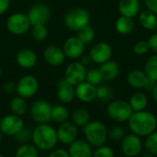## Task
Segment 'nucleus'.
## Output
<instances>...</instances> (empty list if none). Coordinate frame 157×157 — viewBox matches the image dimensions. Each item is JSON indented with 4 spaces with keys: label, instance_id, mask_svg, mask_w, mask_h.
<instances>
[{
    "label": "nucleus",
    "instance_id": "obj_14",
    "mask_svg": "<svg viewBox=\"0 0 157 157\" xmlns=\"http://www.w3.org/2000/svg\"><path fill=\"white\" fill-rule=\"evenodd\" d=\"M88 55L93 63L97 64H102L111 59L112 48L108 42L99 41L91 47Z\"/></svg>",
    "mask_w": 157,
    "mask_h": 157
},
{
    "label": "nucleus",
    "instance_id": "obj_3",
    "mask_svg": "<svg viewBox=\"0 0 157 157\" xmlns=\"http://www.w3.org/2000/svg\"><path fill=\"white\" fill-rule=\"evenodd\" d=\"M85 140L93 147H98L105 144L109 139L108 128L100 121H90L82 128Z\"/></svg>",
    "mask_w": 157,
    "mask_h": 157
},
{
    "label": "nucleus",
    "instance_id": "obj_37",
    "mask_svg": "<svg viewBox=\"0 0 157 157\" xmlns=\"http://www.w3.org/2000/svg\"><path fill=\"white\" fill-rule=\"evenodd\" d=\"M113 97V91L111 90V88L109 86H98L97 87V98L103 101V102H107V101H111Z\"/></svg>",
    "mask_w": 157,
    "mask_h": 157
},
{
    "label": "nucleus",
    "instance_id": "obj_25",
    "mask_svg": "<svg viewBox=\"0 0 157 157\" xmlns=\"http://www.w3.org/2000/svg\"><path fill=\"white\" fill-rule=\"evenodd\" d=\"M115 29L116 31L121 34V35H128L132 33L134 29L135 23L133 18L125 17V16H121L117 18L115 22Z\"/></svg>",
    "mask_w": 157,
    "mask_h": 157
},
{
    "label": "nucleus",
    "instance_id": "obj_17",
    "mask_svg": "<svg viewBox=\"0 0 157 157\" xmlns=\"http://www.w3.org/2000/svg\"><path fill=\"white\" fill-rule=\"evenodd\" d=\"M56 97L62 104H69L75 98V86L62 78L57 83Z\"/></svg>",
    "mask_w": 157,
    "mask_h": 157
},
{
    "label": "nucleus",
    "instance_id": "obj_52",
    "mask_svg": "<svg viewBox=\"0 0 157 157\" xmlns=\"http://www.w3.org/2000/svg\"><path fill=\"white\" fill-rule=\"evenodd\" d=\"M156 29V30H157V24H156V29Z\"/></svg>",
    "mask_w": 157,
    "mask_h": 157
},
{
    "label": "nucleus",
    "instance_id": "obj_21",
    "mask_svg": "<svg viewBox=\"0 0 157 157\" xmlns=\"http://www.w3.org/2000/svg\"><path fill=\"white\" fill-rule=\"evenodd\" d=\"M128 84L134 89H144L149 82V78L145 72L141 69H133L127 75Z\"/></svg>",
    "mask_w": 157,
    "mask_h": 157
},
{
    "label": "nucleus",
    "instance_id": "obj_33",
    "mask_svg": "<svg viewBox=\"0 0 157 157\" xmlns=\"http://www.w3.org/2000/svg\"><path fill=\"white\" fill-rule=\"evenodd\" d=\"M32 131L33 129H31L30 127L24 126L15 136H13V139L19 145L29 144L31 142L32 139Z\"/></svg>",
    "mask_w": 157,
    "mask_h": 157
},
{
    "label": "nucleus",
    "instance_id": "obj_51",
    "mask_svg": "<svg viewBox=\"0 0 157 157\" xmlns=\"http://www.w3.org/2000/svg\"><path fill=\"white\" fill-rule=\"evenodd\" d=\"M0 157H3V155H1V153H0Z\"/></svg>",
    "mask_w": 157,
    "mask_h": 157
},
{
    "label": "nucleus",
    "instance_id": "obj_28",
    "mask_svg": "<svg viewBox=\"0 0 157 157\" xmlns=\"http://www.w3.org/2000/svg\"><path fill=\"white\" fill-rule=\"evenodd\" d=\"M71 121L78 128H83L90 121V114L86 109L77 108L71 113Z\"/></svg>",
    "mask_w": 157,
    "mask_h": 157
},
{
    "label": "nucleus",
    "instance_id": "obj_27",
    "mask_svg": "<svg viewBox=\"0 0 157 157\" xmlns=\"http://www.w3.org/2000/svg\"><path fill=\"white\" fill-rule=\"evenodd\" d=\"M138 20L140 25L147 30H155L156 29L157 16L148 9L144 10L139 14Z\"/></svg>",
    "mask_w": 157,
    "mask_h": 157
},
{
    "label": "nucleus",
    "instance_id": "obj_29",
    "mask_svg": "<svg viewBox=\"0 0 157 157\" xmlns=\"http://www.w3.org/2000/svg\"><path fill=\"white\" fill-rule=\"evenodd\" d=\"M70 112L63 104H58L52 107V121L58 125L68 121Z\"/></svg>",
    "mask_w": 157,
    "mask_h": 157
},
{
    "label": "nucleus",
    "instance_id": "obj_19",
    "mask_svg": "<svg viewBox=\"0 0 157 157\" xmlns=\"http://www.w3.org/2000/svg\"><path fill=\"white\" fill-rule=\"evenodd\" d=\"M16 62L17 65L23 69H31L36 65L38 56L33 50L23 48L17 51L16 54Z\"/></svg>",
    "mask_w": 157,
    "mask_h": 157
},
{
    "label": "nucleus",
    "instance_id": "obj_39",
    "mask_svg": "<svg viewBox=\"0 0 157 157\" xmlns=\"http://www.w3.org/2000/svg\"><path fill=\"white\" fill-rule=\"evenodd\" d=\"M92 157H115V153L110 146L103 144L101 146L96 147L93 150Z\"/></svg>",
    "mask_w": 157,
    "mask_h": 157
},
{
    "label": "nucleus",
    "instance_id": "obj_2",
    "mask_svg": "<svg viewBox=\"0 0 157 157\" xmlns=\"http://www.w3.org/2000/svg\"><path fill=\"white\" fill-rule=\"evenodd\" d=\"M31 143L40 151H52L58 144L56 129L50 123L38 124L32 131Z\"/></svg>",
    "mask_w": 157,
    "mask_h": 157
},
{
    "label": "nucleus",
    "instance_id": "obj_22",
    "mask_svg": "<svg viewBox=\"0 0 157 157\" xmlns=\"http://www.w3.org/2000/svg\"><path fill=\"white\" fill-rule=\"evenodd\" d=\"M118 10L121 16L133 18L140 11V2L139 0H120L118 4Z\"/></svg>",
    "mask_w": 157,
    "mask_h": 157
},
{
    "label": "nucleus",
    "instance_id": "obj_30",
    "mask_svg": "<svg viewBox=\"0 0 157 157\" xmlns=\"http://www.w3.org/2000/svg\"><path fill=\"white\" fill-rule=\"evenodd\" d=\"M149 80L157 83V54H154L148 58L145 63L144 70Z\"/></svg>",
    "mask_w": 157,
    "mask_h": 157
},
{
    "label": "nucleus",
    "instance_id": "obj_12",
    "mask_svg": "<svg viewBox=\"0 0 157 157\" xmlns=\"http://www.w3.org/2000/svg\"><path fill=\"white\" fill-rule=\"evenodd\" d=\"M58 143L63 145H69L77 139L78 127L72 121H66L58 125L56 129Z\"/></svg>",
    "mask_w": 157,
    "mask_h": 157
},
{
    "label": "nucleus",
    "instance_id": "obj_31",
    "mask_svg": "<svg viewBox=\"0 0 157 157\" xmlns=\"http://www.w3.org/2000/svg\"><path fill=\"white\" fill-rule=\"evenodd\" d=\"M15 157H39V150L33 144H20L16 151Z\"/></svg>",
    "mask_w": 157,
    "mask_h": 157
},
{
    "label": "nucleus",
    "instance_id": "obj_49",
    "mask_svg": "<svg viewBox=\"0 0 157 157\" xmlns=\"http://www.w3.org/2000/svg\"><path fill=\"white\" fill-rule=\"evenodd\" d=\"M2 139H3V133H2L1 131H0V143H1V141H2Z\"/></svg>",
    "mask_w": 157,
    "mask_h": 157
},
{
    "label": "nucleus",
    "instance_id": "obj_20",
    "mask_svg": "<svg viewBox=\"0 0 157 157\" xmlns=\"http://www.w3.org/2000/svg\"><path fill=\"white\" fill-rule=\"evenodd\" d=\"M75 98L84 103H90L97 99V86L86 81L75 86Z\"/></svg>",
    "mask_w": 157,
    "mask_h": 157
},
{
    "label": "nucleus",
    "instance_id": "obj_5",
    "mask_svg": "<svg viewBox=\"0 0 157 157\" xmlns=\"http://www.w3.org/2000/svg\"><path fill=\"white\" fill-rule=\"evenodd\" d=\"M106 112L108 117L117 123L128 121L133 113L129 102L122 99H114L109 101L107 106Z\"/></svg>",
    "mask_w": 157,
    "mask_h": 157
},
{
    "label": "nucleus",
    "instance_id": "obj_34",
    "mask_svg": "<svg viewBox=\"0 0 157 157\" xmlns=\"http://www.w3.org/2000/svg\"><path fill=\"white\" fill-rule=\"evenodd\" d=\"M144 147L146 152L152 154L155 156L157 155V131H155L145 137Z\"/></svg>",
    "mask_w": 157,
    "mask_h": 157
},
{
    "label": "nucleus",
    "instance_id": "obj_15",
    "mask_svg": "<svg viewBox=\"0 0 157 157\" xmlns=\"http://www.w3.org/2000/svg\"><path fill=\"white\" fill-rule=\"evenodd\" d=\"M85 46L86 45L76 36H72L66 39L63 50L66 58L70 60H77L84 54Z\"/></svg>",
    "mask_w": 157,
    "mask_h": 157
},
{
    "label": "nucleus",
    "instance_id": "obj_13",
    "mask_svg": "<svg viewBox=\"0 0 157 157\" xmlns=\"http://www.w3.org/2000/svg\"><path fill=\"white\" fill-rule=\"evenodd\" d=\"M86 67L84 66L79 61H75L66 67L64 78L71 85L76 86L86 80Z\"/></svg>",
    "mask_w": 157,
    "mask_h": 157
},
{
    "label": "nucleus",
    "instance_id": "obj_16",
    "mask_svg": "<svg viewBox=\"0 0 157 157\" xmlns=\"http://www.w3.org/2000/svg\"><path fill=\"white\" fill-rule=\"evenodd\" d=\"M43 59L49 65L56 67L64 63L66 56L63 48H60L56 45H50L47 46L43 51Z\"/></svg>",
    "mask_w": 157,
    "mask_h": 157
},
{
    "label": "nucleus",
    "instance_id": "obj_1",
    "mask_svg": "<svg viewBox=\"0 0 157 157\" xmlns=\"http://www.w3.org/2000/svg\"><path fill=\"white\" fill-rule=\"evenodd\" d=\"M129 129L141 138H145L157 129V118L150 111L142 110L133 112L128 121Z\"/></svg>",
    "mask_w": 157,
    "mask_h": 157
},
{
    "label": "nucleus",
    "instance_id": "obj_26",
    "mask_svg": "<svg viewBox=\"0 0 157 157\" xmlns=\"http://www.w3.org/2000/svg\"><path fill=\"white\" fill-rule=\"evenodd\" d=\"M129 104L133 112L145 110L148 105V98L144 92H135L129 99Z\"/></svg>",
    "mask_w": 157,
    "mask_h": 157
},
{
    "label": "nucleus",
    "instance_id": "obj_44",
    "mask_svg": "<svg viewBox=\"0 0 157 157\" xmlns=\"http://www.w3.org/2000/svg\"><path fill=\"white\" fill-rule=\"evenodd\" d=\"M146 9L153 12L157 16V0H144Z\"/></svg>",
    "mask_w": 157,
    "mask_h": 157
},
{
    "label": "nucleus",
    "instance_id": "obj_50",
    "mask_svg": "<svg viewBox=\"0 0 157 157\" xmlns=\"http://www.w3.org/2000/svg\"><path fill=\"white\" fill-rule=\"evenodd\" d=\"M2 75H3V70H2V68L0 67V77L2 76Z\"/></svg>",
    "mask_w": 157,
    "mask_h": 157
},
{
    "label": "nucleus",
    "instance_id": "obj_10",
    "mask_svg": "<svg viewBox=\"0 0 157 157\" xmlns=\"http://www.w3.org/2000/svg\"><path fill=\"white\" fill-rule=\"evenodd\" d=\"M27 17L31 27L46 25L51 17V8L48 5L43 3L34 4L28 10Z\"/></svg>",
    "mask_w": 157,
    "mask_h": 157
},
{
    "label": "nucleus",
    "instance_id": "obj_8",
    "mask_svg": "<svg viewBox=\"0 0 157 157\" xmlns=\"http://www.w3.org/2000/svg\"><path fill=\"white\" fill-rule=\"evenodd\" d=\"M39 86V81L35 76L26 75L21 76L16 83V93L19 97L29 99L37 94Z\"/></svg>",
    "mask_w": 157,
    "mask_h": 157
},
{
    "label": "nucleus",
    "instance_id": "obj_18",
    "mask_svg": "<svg viewBox=\"0 0 157 157\" xmlns=\"http://www.w3.org/2000/svg\"><path fill=\"white\" fill-rule=\"evenodd\" d=\"M93 147L85 139H76L68 145L69 157H92Z\"/></svg>",
    "mask_w": 157,
    "mask_h": 157
},
{
    "label": "nucleus",
    "instance_id": "obj_11",
    "mask_svg": "<svg viewBox=\"0 0 157 157\" xmlns=\"http://www.w3.org/2000/svg\"><path fill=\"white\" fill-rule=\"evenodd\" d=\"M25 126L22 117L8 114L0 120V131L3 135L13 137Z\"/></svg>",
    "mask_w": 157,
    "mask_h": 157
},
{
    "label": "nucleus",
    "instance_id": "obj_48",
    "mask_svg": "<svg viewBox=\"0 0 157 157\" xmlns=\"http://www.w3.org/2000/svg\"><path fill=\"white\" fill-rule=\"evenodd\" d=\"M142 157H155V155H153L152 154H150L148 152H145V153L143 154V156Z\"/></svg>",
    "mask_w": 157,
    "mask_h": 157
},
{
    "label": "nucleus",
    "instance_id": "obj_9",
    "mask_svg": "<svg viewBox=\"0 0 157 157\" xmlns=\"http://www.w3.org/2000/svg\"><path fill=\"white\" fill-rule=\"evenodd\" d=\"M144 149L142 138L134 133H129L121 141V150L125 157H137Z\"/></svg>",
    "mask_w": 157,
    "mask_h": 157
},
{
    "label": "nucleus",
    "instance_id": "obj_4",
    "mask_svg": "<svg viewBox=\"0 0 157 157\" xmlns=\"http://www.w3.org/2000/svg\"><path fill=\"white\" fill-rule=\"evenodd\" d=\"M89 12L83 7H74L68 10L63 17L64 26L72 31L77 32L84 27L89 25Z\"/></svg>",
    "mask_w": 157,
    "mask_h": 157
},
{
    "label": "nucleus",
    "instance_id": "obj_43",
    "mask_svg": "<svg viewBox=\"0 0 157 157\" xmlns=\"http://www.w3.org/2000/svg\"><path fill=\"white\" fill-rule=\"evenodd\" d=\"M147 41H148L150 50L153 51L155 54H157V32L152 34L149 37V39L147 40Z\"/></svg>",
    "mask_w": 157,
    "mask_h": 157
},
{
    "label": "nucleus",
    "instance_id": "obj_45",
    "mask_svg": "<svg viewBox=\"0 0 157 157\" xmlns=\"http://www.w3.org/2000/svg\"><path fill=\"white\" fill-rule=\"evenodd\" d=\"M10 6V0H0V16L5 14Z\"/></svg>",
    "mask_w": 157,
    "mask_h": 157
},
{
    "label": "nucleus",
    "instance_id": "obj_35",
    "mask_svg": "<svg viewBox=\"0 0 157 157\" xmlns=\"http://www.w3.org/2000/svg\"><path fill=\"white\" fill-rule=\"evenodd\" d=\"M86 82H88L89 84L97 86H99L102 82V75L100 74L99 69L97 68H90L88 70H86Z\"/></svg>",
    "mask_w": 157,
    "mask_h": 157
},
{
    "label": "nucleus",
    "instance_id": "obj_32",
    "mask_svg": "<svg viewBox=\"0 0 157 157\" xmlns=\"http://www.w3.org/2000/svg\"><path fill=\"white\" fill-rule=\"evenodd\" d=\"M76 37L85 45H88V44H90L94 40V38H95V30H94V29L90 25H87V26L84 27L83 29H81L80 30L77 31Z\"/></svg>",
    "mask_w": 157,
    "mask_h": 157
},
{
    "label": "nucleus",
    "instance_id": "obj_40",
    "mask_svg": "<svg viewBox=\"0 0 157 157\" xmlns=\"http://www.w3.org/2000/svg\"><path fill=\"white\" fill-rule=\"evenodd\" d=\"M132 50H133V52L136 55L142 56V55H144V54L149 52L150 47H149V44H148L147 40H139L133 45Z\"/></svg>",
    "mask_w": 157,
    "mask_h": 157
},
{
    "label": "nucleus",
    "instance_id": "obj_53",
    "mask_svg": "<svg viewBox=\"0 0 157 157\" xmlns=\"http://www.w3.org/2000/svg\"><path fill=\"white\" fill-rule=\"evenodd\" d=\"M7 157H15V156H7Z\"/></svg>",
    "mask_w": 157,
    "mask_h": 157
},
{
    "label": "nucleus",
    "instance_id": "obj_41",
    "mask_svg": "<svg viewBox=\"0 0 157 157\" xmlns=\"http://www.w3.org/2000/svg\"><path fill=\"white\" fill-rule=\"evenodd\" d=\"M2 90L5 94L11 95L16 92V83L12 81H6L2 86Z\"/></svg>",
    "mask_w": 157,
    "mask_h": 157
},
{
    "label": "nucleus",
    "instance_id": "obj_24",
    "mask_svg": "<svg viewBox=\"0 0 157 157\" xmlns=\"http://www.w3.org/2000/svg\"><path fill=\"white\" fill-rule=\"evenodd\" d=\"M9 109L12 114L23 117L29 111V105L25 98L17 95L11 98L9 102Z\"/></svg>",
    "mask_w": 157,
    "mask_h": 157
},
{
    "label": "nucleus",
    "instance_id": "obj_46",
    "mask_svg": "<svg viewBox=\"0 0 157 157\" xmlns=\"http://www.w3.org/2000/svg\"><path fill=\"white\" fill-rule=\"evenodd\" d=\"M80 60H79V62L84 65V66H87V65H89L90 63H91V62H92V60H91V58H90V56L89 55H82L80 58H79Z\"/></svg>",
    "mask_w": 157,
    "mask_h": 157
},
{
    "label": "nucleus",
    "instance_id": "obj_6",
    "mask_svg": "<svg viewBox=\"0 0 157 157\" xmlns=\"http://www.w3.org/2000/svg\"><path fill=\"white\" fill-rule=\"evenodd\" d=\"M52 107L45 99H37L29 107L30 117L37 124H45L52 121Z\"/></svg>",
    "mask_w": 157,
    "mask_h": 157
},
{
    "label": "nucleus",
    "instance_id": "obj_36",
    "mask_svg": "<svg viewBox=\"0 0 157 157\" xmlns=\"http://www.w3.org/2000/svg\"><path fill=\"white\" fill-rule=\"evenodd\" d=\"M31 36L36 41H43L48 37V29L46 25L34 26L31 29Z\"/></svg>",
    "mask_w": 157,
    "mask_h": 157
},
{
    "label": "nucleus",
    "instance_id": "obj_23",
    "mask_svg": "<svg viewBox=\"0 0 157 157\" xmlns=\"http://www.w3.org/2000/svg\"><path fill=\"white\" fill-rule=\"evenodd\" d=\"M98 69L102 75L103 81H107V82H110V81L116 79L120 73L119 64L112 60H109V61L100 64V67Z\"/></svg>",
    "mask_w": 157,
    "mask_h": 157
},
{
    "label": "nucleus",
    "instance_id": "obj_42",
    "mask_svg": "<svg viewBox=\"0 0 157 157\" xmlns=\"http://www.w3.org/2000/svg\"><path fill=\"white\" fill-rule=\"evenodd\" d=\"M47 157H69L68 152L66 149L63 148H54L52 149Z\"/></svg>",
    "mask_w": 157,
    "mask_h": 157
},
{
    "label": "nucleus",
    "instance_id": "obj_47",
    "mask_svg": "<svg viewBox=\"0 0 157 157\" xmlns=\"http://www.w3.org/2000/svg\"><path fill=\"white\" fill-rule=\"evenodd\" d=\"M151 94H152V98H153L154 101L157 104V84L155 85V86L154 87V89L151 91Z\"/></svg>",
    "mask_w": 157,
    "mask_h": 157
},
{
    "label": "nucleus",
    "instance_id": "obj_7",
    "mask_svg": "<svg viewBox=\"0 0 157 157\" xmlns=\"http://www.w3.org/2000/svg\"><path fill=\"white\" fill-rule=\"evenodd\" d=\"M6 29L13 35H23L29 30L30 23L27 14L16 12L11 14L6 21Z\"/></svg>",
    "mask_w": 157,
    "mask_h": 157
},
{
    "label": "nucleus",
    "instance_id": "obj_38",
    "mask_svg": "<svg viewBox=\"0 0 157 157\" xmlns=\"http://www.w3.org/2000/svg\"><path fill=\"white\" fill-rule=\"evenodd\" d=\"M125 135H126V132L124 129L120 125H114L111 128L108 129V136L112 141L121 142L124 138Z\"/></svg>",
    "mask_w": 157,
    "mask_h": 157
}]
</instances>
